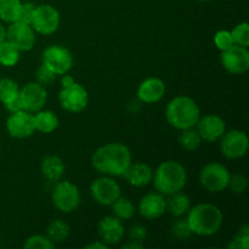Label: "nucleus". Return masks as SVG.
Returning <instances> with one entry per match:
<instances>
[{"instance_id":"9b49d317","label":"nucleus","mask_w":249,"mask_h":249,"mask_svg":"<svg viewBox=\"0 0 249 249\" xmlns=\"http://www.w3.org/2000/svg\"><path fill=\"white\" fill-rule=\"evenodd\" d=\"M43 63L55 74H66L72 68L73 57L67 49L62 46H49L43 53Z\"/></svg>"},{"instance_id":"c85d7f7f","label":"nucleus","mask_w":249,"mask_h":249,"mask_svg":"<svg viewBox=\"0 0 249 249\" xmlns=\"http://www.w3.org/2000/svg\"><path fill=\"white\" fill-rule=\"evenodd\" d=\"M18 92V85L15 80L9 79V78H4V79L0 80V101L2 104L11 99V97L16 96Z\"/></svg>"},{"instance_id":"412c9836","label":"nucleus","mask_w":249,"mask_h":249,"mask_svg":"<svg viewBox=\"0 0 249 249\" xmlns=\"http://www.w3.org/2000/svg\"><path fill=\"white\" fill-rule=\"evenodd\" d=\"M65 172V164L57 156H48L41 162V173L50 181H58Z\"/></svg>"},{"instance_id":"c756f323","label":"nucleus","mask_w":249,"mask_h":249,"mask_svg":"<svg viewBox=\"0 0 249 249\" xmlns=\"http://www.w3.org/2000/svg\"><path fill=\"white\" fill-rule=\"evenodd\" d=\"M231 36H232L233 44L236 45L243 46V48H248L249 45V26L247 22L237 24L231 32Z\"/></svg>"},{"instance_id":"37998d69","label":"nucleus","mask_w":249,"mask_h":249,"mask_svg":"<svg viewBox=\"0 0 249 249\" xmlns=\"http://www.w3.org/2000/svg\"><path fill=\"white\" fill-rule=\"evenodd\" d=\"M6 40V28L0 23V44H2Z\"/></svg>"},{"instance_id":"1a4fd4ad","label":"nucleus","mask_w":249,"mask_h":249,"mask_svg":"<svg viewBox=\"0 0 249 249\" xmlns=\"http://www.w3.org/2000/svg\"><path fill=\"white\" fill-rule=\"evenodd\" d=\"M221 65L231 74H243L249 68V53L247 48L233 44L221 53Z\"/></svg>"},{"instance_id":"7c9ffc66","label":"nucleus","mask_w":249,"mask_h":249,"mask_svg":"<svg viewBox=\"0 0 249 249\" xmlns=\"http://www.w3.org/2000/svg\"><path fill=\"white\" fill-rule=\"evenodd\" d=\"M53 247H55V243L43 235L32 236L24 243L26 249H53Z\"/></svg>"},{"instance_id":"f8f14e48","label":"nucleus","mask_w":249,"mask_h":249,"mask_svg":"<svg viewBox=\"0 0 249 249\" xmlns=\"http://www.w3.org/2000/svg\"><path fill=\"white\" fill-rule=\"evenodd\" d=\"M89 95L87 89L80 84L73 83L67 88H62L60 92V104L66 111L78 113L87 107Z\"/></svg>"},{"instance_id":"a878e982","label":"nucleus","mask_w":249,"mask_h":249,"mask_svg":"<svg viewBox=\"0 0 249 249\" xmlns=\"http://www.w3.org/2000/svg\"><path fill=\"white\" fill-rule=\"evenodd\" d=\"M68 233H70V228L62 220L51 221L48 228V237L53 243L63 242L68 237Z\"/></svg>"},{"instance_id":"bb28decb","label":"nucleus","mask_w":249,"mask_h":249,"mask_svg":"<svg viewBox=\"0 0 249 249\" xmlns=\"http://www.w3.org/2000/svg\"><path fill=\"white\" fill-rule=\"evenodd\" d=\"M113 212L119 220H128L135 214V207L128 198L119 197L113 204Z\"/></svg>"},{"instance_id":"6e6552de","label":"nucleus","mask_w":249,"mask_h":249,"mask_svg":"<svg viewBox=\"0 0 249 249\" xmlns=\"http://www.w3.org/2000/svg\"><path fill=\"white\" fill-rule=\"evenodd\" d=\"M6 40L18 51H29L36 44V33L31 24L15 21L7 27Z\"/></svg>"},{"instance_id":"cd10ccee","label":"nucleus","mask_w":249,"mask_h":249,"mask_svg":"<svg viewBox=\"0 0 249 249\" xmlns=\"http://www.w3.org/2000/svg\"><path fill=\"white\" fill-rule=\"evenodd\" d=\"M201 136H199L198 131L194 130L192 128L185 129L182 130L181 135L179 138V142L185 150L187 151H195L199 145H201Z\"/></svg>"},{"instance_id":"7ed1b4c3","label":"nucleus","mask_w":249,"mask_h":249,"mask_svg":"<svg viewBox=\"0 0 249 249\" xmlns=\"http://www.w3.org/2000/svg\"><path fill=\"white\" fill-rule=\"evenodd\" d=\"M165 116L170 125L185 130L196 125L201 118V109L191 97L177 96L168 104Z\"/></svg>"},{"instance_id":"a211bd4d","label":"nucleus","mask_w":249,"mask_h":249,"mask_svg":"<svg viewBox=\"0 0 249 249\" xmlns=\"http://www.w3.org/2000/svg\"><path fill=\"white\" fill-rule=\"evenodd\" d=\"M139 212L146 219H157L165 212V198L162 194L152 192L142 197L139 204Z\"/></svg>"},{"instance_id":"58836bf2","label":"nucleus","mask_w":249,"mask_h":249,"mask_svg":"<svg viewBox=\"0 0 249 249\" xmlns=\"http://www.w3.org/2000/svg\"><path fill=\"white\" fill-rule=\"evenodd\" d=\"M146 236H147V231L143 226L136 225L134 228L130 229L129 231V237H130V241H135V242L142 243V241L145 240Z\"/></svg>"},{"instance_id":"79ce46f5","label":"nucleus","mask_w":249,"mask_h":249,"mask_svg":"<svg viewBox=\"0 0 249 249\" xmlns=\"http://www.w3.org/2000/svg\"><path fill=\"white\" fill-rule=\"evenodd\" d=\"M85 248H88V249H95V248H99V249H107V248H108V246H107L106 243L101 242V243H92V245L87 246V247H85Z\"/></svg>"},{"instance_id":"a19ab883","label":"nucleus","mask_w":249,"mask_h":249,"mask_svg":"<svg viewBox=\"0 0 249 249\" xmlns=\"http://www.w3.org/2000/svg\"><path fill=\"white\" fill-rule=\"evenodd\" d=\"M73 83H75L74 82V79H73L72 77H71V75H63L62 77V80H61V84H62V88H67V87H70V85H72Z\"/></svg>"},{"instance_id":"2eb2a0df","label":"nucleus","mask_w":249,"mask_h":249,"mask_svg":"<svg viewBox=\"0 0 249 249\" xmlns=\"http://www.w3.org/2000/svg\"><path fill=\"white\" fill-rule=\"evenodd\" d=\"M19 97L23 104L24 111L28 112H38L45 106L48 94L46 90L41 84L36 83H29L26 87L19 90Z\"/></svg>"},{"instance_id":"2f4dec72","label":"nucleus","mask_w":249,"mask_h":249,"mask_svg":"<svg viewBox=\"0 0 249 249\" xmlns=\"http://www.w3.org/2000/svg\"><path fill=\"white\" fill-rule=\"evenodd\" d=\"M249 247V232H248V226L245 225L237 235L233 237L231 243H229V248L232 249H248Z\"/></svg>"},{"instance_id":"aec40b11","label":"nucleus","mask_w":249,"mask_h":249,"mask_svg":"<svg viewBox=\"0 0 249 249\" xmlns=\"http://www.w3.org/2000/svg\"><path fill=\"white\" fill-rule=\"evenodd\" d=\"M124 177L129 181V184L135 187H143L152 181L153 170L150 165L145 163H131L126 169Z\"/></svg>"},{"instance_id":"f704fd0d","label":"nucleus","mask_w":249,"mask_h":249,"mask_svg":"<svg viewBox=\"0 0 249 249\" xmlns=\"http://www.w3.org/2000/svg\"><path fill=\"white\" fill-rule=\"evenodd\" d=\"M248 186V181L243 175L241 174H235L231 177L230 175V180H229V186L232 192L235 194H242L245 192V190L247 189Z\"/></svg>"},{"instance_id":"c9c22d12","label":"nucleus","mask_w":249,"mask_h":249,"mask_svg":"<svg viewBox=\"0 0 249 249\" xmlns=\"http://www.w3.org/2000/svg\"><path fill=\"white\" fill-rule=\"evenodd\" d=\"M34 10H36V5L33 2H23L21 4V10H19L18 19L17 21L24 22L27 24H31L32 18H33Z\"/></svg>"},{"instance_id":"b1692460","label":"nucleus","mask_w":249,"mask_h":249,"mask_svg":"<svg viewBox=\"0 0 249 249\" xmlns=\"http://www.w3.org/2000/svg\"><path fill=\"white\" fill-rule=\"evenodd\" d=\"M21 4L19 0H0V18L6 23L17 21Z\"/></svg>"},{"instance_id":"9d476101","label":"nucleus","mask_w":249,"mask_h":249,"mask_svg":"<svg viewBox=\"0 0 249 249\" xmlns=\"http://www.w3.org/2000/svg\"><path fill=\"white\" fill-rule=\"evenodd\" d=\"M221 152L226 158L237 160L247 153L249 147L248 136L242 130H231L221 136Z\"/></svg>"},{"instance_id":"0eeeda50","label":"nucleus","mask_w":249,"mask_h":249,"mask_svg":"<svg viewBox=\"0 0 249 249\" xmlns=\"http://www.w3.org/2000/svg\"><path fill=\"white\" fill-rule=\"evenodd\" d=\"M31 26L34 31L44 36L55 33L60 26V14L51 5H39L34 10Z\"/></svg>"},{"instance_id":"ddd939ff","label":"nucleus","mask_w":249,"mask_h":249,"mask_svg":"<svg viewBox=\"0 0 249 249\" xmlns=\"http://www.w3.org/2000/svg\"><path fill=\"white\" fill-rule=\"evenodd\" d=\"M92 197L101 206H112L121 197V187L111 178H100L90 187Z\"/></svg>"},{"instance_id":"72a5a7b5","label":"nucleus","mask_w":249,"mask_h":249,"mask_svg":"<svg viewBox=\"0 0 249 249\" xmlns=\"http://www.w3.org/2000/svg\"><path fill=\"white\" fill-rule=\"evenodd\" d=\"M172 232L178 240H187L192 235L186 220H177L172 226Z\"/></svg>"},{"instance_id":"423d86ee","label":"nucleus","mask_w":249,"mask_h":249,"mask_svg":"<svg viewBox=\"0 0 249 249\" xmlns=\"http://www.w3.org/2000/svg\"><path fill=\"white\" fill-rule=\"evenodd\" d=\"M53 203L58 211L71 213L79 206L80 194L78 187L70 181H61L53 190Z\"/></svg>"},{"instance_id":"6ab92c4d","label":"nucleus","mask_w":249,"mask_h":249,"mask_svg":"<svg viewBox=\"0 0 249 249\" xmlns=\"http://www.w3.org/2000/svg\"><path fill=\"white\" fill-rule=\"evenodd\" d=\"M165 94V85L160 78H148L143 80L138 89V97L145 104L158 102Z\"/></svg>"},{"instance_id":"c03bdc74","label":"nucleus","mask_w":249,"mask_h":249,"mask_svg":"<svg viewBox=\"0 0 249 249\" xmlns=\"http://www.w3.org/2000/svg\"><path fill=\"white\" fill-rule=\"evenodd\" d=\"M199 1H208V0H199Z\"/></svg>"},{"instance_id":"f257e3e1","label":"nucleus","mask_w":249,"mask_h":249,"mask_svg":"<svg viewBox=\"0 0 249 249\" xmlns=\"http://www.w3.org/2000/svg\"><path fill=\"white\" fill-rule=\"evenodd\" d=\"M92 165L97 172L112 177H122L131 164L130 150L119 142L107 143L92 155Z\"/></svg>"},{"instance_id":"f03ea898","label":"nucleus","mask_w":249,"mask_h":249,"mask_svg":"<svg viewBox=\"0 0 249 249\" xmlns=\"http://www.w3.org/2000/svg\"><path fill=\"white\" fill-rule=\"evenodd\" d=\"M186 221L195 235L212 236L218 232L223 225V213L214 204L201 203L191 208Z\"/></svg>"},{"instance_id":"5701e85b","label":"nucleus","mask_w":249,"mask_h":249,"mask_svg":"<svg viewBox=\"0 0 249 249\" xmlns=\"http://www.w3.org/2000/svg\"><path fill=\"white\" fill-rule=\"evenodd\" d=\"M34 123H36V130L40 133L50 134L57 128L58 119L51 111H38L34 116Z\"/></svg>"},{"instance_id":"dca6fc26","label":"nucleus","mask_w":249,"mask_h":249,"mask_svg":"<svg viewBox=\"0 0 249 249\" xmlns=\"http://www.w3.org/2000/svg\"><path fill=\"white\" fill-rule=\"evenodd\" d=\"M197 131L202 140L214 142L225 134L226 125L223 118L216 114H207L197 122Z\"/></svg>"},{"instance_id":"39448f33","label":"nucleus","mask_w":249,"mask_h":249,"mask_svg":"<svg viewBox=\"0 0 249 249\" xmlns=\"http://www.w3.org/2000/svg\"><path fill=\"white\" fill-rule=\"evenodd\" d=\"M230 173L220 163H209L199 174L202 186L209 192H221L229 186Z\"/></svg>"},{"instance_id":"393cba45","label":"nucleus","mask_w":249,"mask_h":249,"mask_svg":"<svg viewBox=\"0 0 249 249\" xmlns=\"http://www.w3.org/2000/svg\"><path fill=\"white\" fill-rule=\"evenodd\" d=\"M19 60V51L12 44L5 40L0 44V65L5 67H12Z\"/></svg>"},{"instance_id":"e433bc0d","label":"nucleus","mask_w":249,"mask_h":249,"mask_svg":"<svg viewBox=\"0 0 249 249\" xmlns=\"http://www.w3.org/2000/svg\"><path fill=\"white\" fill-rule=\"evenodd\" d=\"M36 77H38V80L41 84H50V83H53V80H55L56 74L48 67V66H45L43 63V65L39 67Z\"/></svg>"},{"instance_id":"4be33fe9","label":"nucleus","mask_w":249,"mask_h":249,"mask_svg":"<svg viewBox=\"0 0 249 249\" xmlns=\"http://www.w3.org/2000/svg\"><path fill=\"white\" fill-rule=\"evenodd\" d=\"M190 209V199L185 194L180 191L170 195L168 199H165V211L169 212L174 216H181Z\"/></svg>"},{"instance_id":"f3484780","label":"nucleus","mask_w":249,"mask_h":249,"mask_svg":"<svg viewBox=\"0 0 249 249\" xmlns=\"http://www.w3.org/2000/svg\"><path fill=\"white\" fill-rule=\"evenodd\" d=\"M99 236L107 246L116 245L124 236L123 224L118 218L106 216L99 223Z\"/></svg>"},{"instance_id":"20e7f679","label":"nucleus","mask_w":249,"mask_h":249,"mask_svg":"<svg viewBox=\"0 0 249 249\" xmlns=\"http://www.w3.org/2000/svg\"><path fill=\"white\" fill-rule=\"evenodd\" d=\"M155 187L160 194L172 195L181 191L186 185V170L180 163L175 160H167L160 164L153 173Z\"/></svg>"},{"instance_id":"ea45409f","label":"nucleus","mask_w":249,"mask_h":249,"mask_svg":"<svg viewBox=\"0 0 249 249\" xmlns=\"http://www.w3.org/2000/svg\"><path fill=\"white\" fill-rule=\"evenodd\" d=\"M122 248H124V249H142L143 246H142V243L135 242V241H130V242L126 243V245L122 246Z\"/></svg>"},{"instance_id":"473e14b6","label":"nucleus","mask_w":249,"mask_h":249,"mask_svg":"<svg viewBox=\"0 0 249 249\" xmlns=\"http://www.w3.org/2000/svg\"><path fill=\"white\" fill-rule=\"evenodd\" d=\"M214 44L219 50L224 51L226 49L231 48L233 45L232 36H231V32L228 31H219L215 33L214 36Z\"/></svg>"},{"instance_id":"4c0bfd02","label":"nucleus","mask_w":249,"mask_h":249,"mask_svg":"<svg viewBox=\"0 0 249 249\" xmlns=\"http://www.w3.org/2000/svg\"><path fill=\"white\" fill-rule=\"evenodd\" d=\"M4 106L10 113H16V112L24 111L23 104H22V100L19 97V94H17L16 96L11 97L10 100H7L6 102H4Z\"/></svg>"},{"instance_id":"4468645a","label":"nucleus","mask_w":249,"mask_h":249,"mask_svg":"<svg viewBox=\"0 0 249 249\" xmlns=\"http://www.w3.org/2000/svg\"><path fill=\"white\" fill-rule=\"evenodd\" d=\"M6 128L10 135L16 139H26L36 131L34 116L28 111H19L11 113L6 122Z\"/></svg>"}]
</instances>
